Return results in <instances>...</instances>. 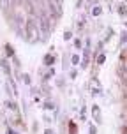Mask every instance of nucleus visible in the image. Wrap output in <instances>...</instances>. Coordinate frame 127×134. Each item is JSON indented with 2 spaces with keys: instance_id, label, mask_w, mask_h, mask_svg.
I'll use <instances>...</instances> for the list:
<instances>
[{
  "instance_id": "obj_1",
  "label": "nucleus",
  "mask_w": 127,
  "mask_h": 134,
  "mask_svg": "<svg viewBox=\"0 0 127 134\" xmlns=\"http://www.w3.org/2000/svg\"><path fill=\"white\" fill-rule=\"evenodd\" d=\"M27 39L30 42H35V41L39 39V27L35 25V21L32 18L27 21Z\"/></svg>"
},
{
  "instance_id": "obj_2",
  "label": "nucleus",
  "mask_w": 127,
  "mask_h": 134,
  "mask_svg": "<svg viewBox=\"0 0 127 134\" xmlns=\"http://www.w3.org/2000/svg\"><path fill=\"white\" fill-rule=\"evenodd\" d=\"M41 30H42V32L44 34H48L49 32V20H48V16H46V13H42L41 14Z\"/></svg>"
},
{
  "instance_id": "obj_3",
  "label": "nucleus",
  "mask_w": 127,
  "mask_h": 134,
  "mask_svg": "<svg viewBox=\"0 0 127 134\" xmlns=\"http://www.w3.org/2000/svg\"><path fill=\"white\" fill-rule=\"evenodd\" d=\"M44 62H46V64H53V57H46Z\"/></svg>"
},
{
  "instance_id": "obj_4",
  "label": "nucleus",
  "mask_w": 127,
  "mask_h": 134,
  "mask_svg": "<svg viewBox=\"0 0 127 134\" xmlns=\"http://www.w3.org/2000/svg\"><path fill=\"white\" fill-rule=\"evenodd\" d=\"M5 49H7V53H9V57H11V55H13V48H11L9 44H7V46H5Z\"/></svg>"
},
{
  "instance_id": "obj_5",
  "label": "nucleus",
  "mask_w": 127,
  "mask_h": 134,
  "mask_svg": "<svg viewBox=\"0 0 127 134\" xmlns=\"http://www.w3.org/2000/svg\"><path fill=\"white\" fill-rule=\"evenodd\" d=\"M78 62H80V57H78V55H74V57H73V64H78Z\"/></svg>"
},
{
  "instance_id": "obj_6",
  "label": "nucleus",
  "mask_w": 127,
  "mask_h": 134,
  "mask_svg": "<svg viewBox=\"0 0 127 134\" xmlns=\"http://www.w3.org/2000/svg\"><path fill=\"white\" fill-rule=\"evenodd\" d=\"M92 13H94L95 16H97V14H101V7H95V9H94V11H92Z\"/></svg>"
},
{
  "instance_id": "obj_7",
  "label": "nucleus",
  "mask_w": 127,
  "mask_h": 134,
  "mask_svg": "<svg viewBox=\"0 0 127 134\" xmlns=\"http://www.w3.org/2000/svg\"><path fill=\"white\" fill-rule=\"evenodd\" d=\"M120 14H127V9H125V7H124V5L120 7Z\"/></svg>"
},
{
  "instance_id": "obj_8",
  "label": "nucleus",
  "mask_w": 127,
  "mask_h": 134,
  "mask_svg": "<svg viewBox=\"0 0 127 134\" xmlns=\"http://www.w3.org/2000/svg\"><path fill=\"white\" fill-rule=\"evenodd\" d=\"M122 37H124V41H127V34H124V35H122Z\"/></svg>"
}]
</instances>
